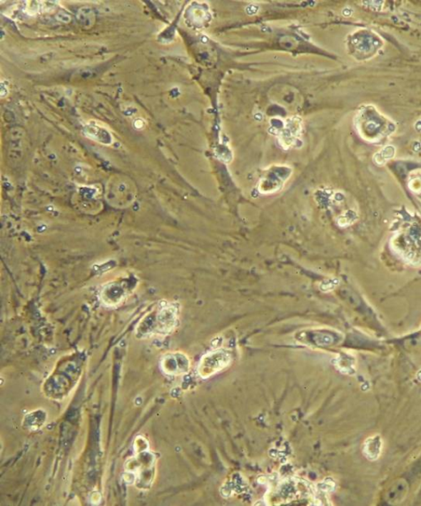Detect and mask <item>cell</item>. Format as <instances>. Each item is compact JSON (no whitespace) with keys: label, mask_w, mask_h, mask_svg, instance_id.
I'll use <instances>...</instances> for the list:
<instances>
[{"label":"cell","mask_w":421,"mask_h":506,"mask_svg":"<svg viewBox=\"0 0 421 506\" xmlns=\"http://www.w3.org/2000/svg\"><path fill=\"white\" fill-rule=\"evenodd\" d=\"M382 451V440L380 435L371 436L365 441L363 454L367 460L375 461L379 459Z\"/></svg>","instance_id":"cell-1"}]
</instances>
